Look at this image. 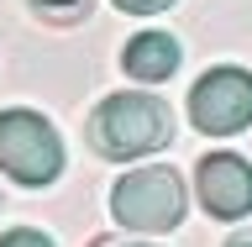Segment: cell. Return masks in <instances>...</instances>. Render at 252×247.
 I'll use <instances>...</instances> for the list:
<instances>
[{
    "mask_svg": "<svg viewBox=\"0 0 252 247\" xmlns=\"http://www.w3.org/2000/svg\"><path fill=\"white\" fill-rule=\"evenodd\" d=\"M173 137V116L158 95H142V90H121V95H105L100 110L90 121V142L100 158H147L158 147H168Z\"/></svg>",
    "mask_w": 252,
    "mask_h": 247,
    "instance_id": "cell-1",
    "label": "cell"
},
{
    "mask_svg": "<svg viewBox=\"0 0 252 247\" xmlns=\"http://www.w3.org/2000/svg\"><path fill=\"white\" fill-rule=\"evenodd\" d=\"M0 174H11L16 184L42 189L63 174V142L53 121H42L37 110H0Z\"/></svg>",
    "mask_w": 252,
    "mask_h": 247,
    "instance_id": "cell-2",
    "label": "cell"
},
{
    "mask_svg": "<svg viewBox=\"0 0 252 247\" xmlns=\"http://www.w3.org/2000/svg\"><path fill=\"white\" fill-rule=\"evenodd\" d=\"M110 216L126 232H168L184 221V184L173 169H131L110 189Z\"/></svg>",
    "mask_w": 252,
    "mask_h": 247,
    "instance_id": "cell-3",
    "label": "cell"
},
{
    "mask_svg": "<svg viewBox=\"0 0 252 247\" xmlns=\"http://www.w3.org/2000/svg\"><path fill=\"white\" fill-rule=\"evenodd\" d=\"M189 121L200 126L205 137H236L252 126V74L220 63L210 74L194 79L189 90Z\"/></svg>",
    "mask_w": 252,
    "mask_h": 247,
    "instance_id": "cell-4",
    "label": "cell"
},
{
    "mask_svg": "<svg viewBox=\"0 0 252 247\" xmlns=\"http://www.w3.org/2000/svg\"><path fill=\"white\" fill-rule=\"evenodd\" d=\"M200 205L216 221H242L252 211V163L236 153H210L200 158Z\"/></svg>",
    "mask_w": 252,
    "mask_h": 247,
    "instance_id": "cell-5",
    "label": "cell"
},
{
    "mask_svg": "<svg viewBox=\"0 0 252 247\" xmlns=\"http://www.w3.org/2000/svg\"><path fill=\"white\" fill-rule=\"evenodd\" d=\"M121 69L142 84H163V79L179 69V42H173L168 32H137L121 53Z\"/></svg>",
    "mask_w": 252,
    "mask_h": 247,
    "instance_id": "cell-6",
    "label": "cell"
},
{
    "mask_svg": "<svg viewBox=\"0 0 252 247\" xmlns=\"http://www.w3.org/2000/svg\"><path fill=\"white\" fill-rule=\"evenodd\" d=\"M32 16H42L47 27H79V21H90L94 0H27Z\"/></svg>",
    "mask_w": 252,
    "mask_h": 247,
    "instance_id": "cell-7",
    "label": "cell"
},
{
    "mask_svg": "<svg viewBox=\"0 0 252 247\" xmlns=\"http://www.w3.org/2000/svg\"><path fill=\"white\" fill-rule=\"evenodd\" d=\"M0 247H53L42 232H32V226H16V232H5L0 237Z\"/></svg>",
    "mask_w": 252,
    "mask_h": 247,
    "instance_id": "cell-8",
    "label": "cell"
},
{
    "mask_svg": "<svg viewBox=\"0 0 252 247\" xmlns=\"http://www.w3.org/2000/svg\"><path fill=\"white\" fill-rule=\"evenodd\" d=\"M126 16H158V11H168L173 0H116Z\"/></svg>",
    "mask_w": 252,
    "mask_h": 247,
    "instance_id": "cell-9",
    "label": "cell"
},
{
    "mask_svg": "<svg viewBox=\"0 0 252 247\" xmlns=\"http://www.w3.org/2000/svg\"><path fill=\"white\" fill-rule=\"evenodd\" d=\"M226 247H252V232H236V237H231Z\"/></svg>",
    "mask_w": 252,
    "mask_h": 247,
    "instance_id": "cell-10",
    "label": "cell"
},
{
    "mask_svg": "<svg viewBox=\"0 0 252 247\" xmlns=\"http://www.w3.org/2000/svg\"><path fill=\"white\" fill-rule=\"evenodd\" d=\"M137 247H142V242H137Z\"/></svg>",
    "mask_w": 252,
    "mask_h": 247,
    "instance_id": "cell-11",
    "label": "cell"
}]
</instances>
